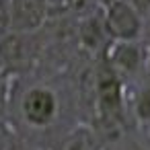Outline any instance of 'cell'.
<instances>
[{"label":"cell","mask_w":150,"mask_h":150,"mask_svg":"<svg viewBox=\"0 0 150 150\" xmlns=\"http://www.w3.org/2000/svg\"><path fill=\"white\" fill-rule=\"evenodd\" d=\"M95 109H97V127L105 138L113 136V129H121L127 111V93L123 78L109 66L107 60H101L95 70Z\"/></svg>","instance_id":"6da1fadb"},{"label":"cell","mask_w":150,"mask_h":150,"mask_svg":"<svg viewBox=\"0 0 150 150\" xmlns=\"http://www.w3.org/2000/svg\"><path fill=\"white\" fill-rule=\"evenodd\" d=\"M19 117L33 132L52 129L62 115V99L60 93L45 82L29 84L19 95Z\"/></svg>","instance_id":"7a4b0ae2"},{"label":"cell","mask_w":150,"mask_h":150,"mask_svg":"<svg viewBox=\"0 0 150 150\" xmlns=\"http://www.w3.org/2000/svg\"><path fill=\"white\" fill-rule=\"evenodd\" d=\"M41 31H11L0 41V62L8 76H21L39 62L45 47Z\"/></svg>","instance_id":"3957f363"},{"label":"cell","mask_w":150,"mask_h":150,"mask_svg":"<svg viewBox=\"0 0 150 150\" xmlns=\"http://www.w3.org/2000/svg\"><path fill=\"white\" fill-rule=\"evenodd\" d=\"M103 21L107 27V33L115 41H140L144 39L146 21L123 0H113V2L103 6Z\"/></svg>","instance_id":"277c9868"},{"label":"cell","mask_w":150,"mask_h":150,"mask_svg":"<svg viewBox=\"0 0 150 150\" xmlns=\"http://www.w3.org/2000/svg\"><path fill=\"white\" fill-rule=\"evenodd\" d=\"M109 66L125 80V78H138L144 74V70L150 64V47L140 41H115L105 56Z\"/></svg>","instance_id":"5b68a950"},{"label":"cell","mask_w":150,"mask_h":150,"mask_svg":"<svg viewBox=\"0 0 150 150\" xmlns=\"http://www.w3.org/2000/svg\"><path fill=\"white\" fill-rule=\"evenodd\" d=\"M78 37H80V45L84 52H88L97 60H105V56L109 54L113 45V39L107 33V27L103 21V8L80 21Z\"/></svg>","instance_id":"8992f818"},{"label":"cell","mask_w":150,"mask_h":150,"mask_svg":"<svg viewBox=\"0 0 150 150\" xmlns=\"http://www.w3.org/2000/svg\"><path fill=\"white\" fill-rule=\"evenodd\" d=\"M50 0H13V31H41L50 19Z\"/></svg>","instance_id":"52a82bcc"},{"label":"cell","mask_w":150,"mask_h":150,"mask_svg":"<svg viewBox=\"0 0 150 150\" xmlns=\"http://www.w3.org/2000/svg\"><path fill=\"white\" fill-rule=\"evenodd\" d=\"M107 138L97 125H76L64 138L62 150H103Z\"/></svg>","instance_id":"ba28073f"},{"label":"cell","mask_w":150,"mask_h":150,"mask_svg":"<svg viewBox=\"0 0 150 150\" xmlns=\"http://www.w3.org/2000/svg\"><path fill=\"white\" fill-rule=\"evenodd\" d=\"M127 111L142 127H150V80L140 82L127 97Z\"/></svg>","instance_id":"9c48e42d"},{"label":"cell","mask_w":150,"mask_h":150,"mask_svg":"<svg viewBox=\"0 0 150 150\" xmlns=\"http://www.w3.org/2000/svg\"><path fill=\"white\" fill-rule=\"evenodd\" d=\"M13 0H0V41L13 31V15H11Z\"/></svg>","instance_id":"30bf717a"},{"label":"cell","mask_w":150,"mask_h":150,"mask_svg":"<svg viewBox=\"0 0 150 150\" xmlns=\"http://www.w3.org/2000/svg\"><path fill=\"white\" fill-rule=\"evenodd\" d=\"M125 4H129L144 21L150 17V0H123Z\"/></svg>","instance_id":"8fae6325"},{"label":"cell","mask_w":150,"mask_h":150,"mask_svg":"<svg viewBox=\"0 0 150 150\" xmlns=\"http://www.w3.org/2000/svg\"><path fill=\"white\" fill-rule=\"evenodd\" d=\"M144 39H150V17L146 19V31H144Z\"/></svg>","instance_id":"7c38bea8"},{"label":"cell","mask_w":150,"mask_h":150,"mask_svg":"<svg viewBox=\"0 0 150 150\" xmlns=\"http://www.w3.org/2000/svg\"><path fill=\"white\" fill-rule=\"evenodd\" d=\"M8 76V72L4 70V66H2V62H0V80H2V78H6Z\"/></svg>","instance_id":"4fadbf2b"},{"label":"cell","mask_w":150,"mask_h":150,"mask_svg":"<svg viewBox=\"0 0 150 150\" xmlns=\"http://www.w3.org/2000/svg\"><path fill=\"white\" fill-rule=\"evenodd\" d=\"M97 2H99L101 6H105V4H109V2H113V0H97Z\"/></svg>","instance_id":"5bb4252c"}]
</instances>
